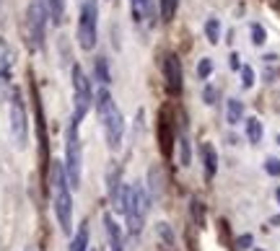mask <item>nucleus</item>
Wrapping results in <instances>:
<instances>
[{"label":"nucleus","mask_w":280,"mask_h":251,"mask_svg":"<svg viewBox=\"0 0 280 251\" xmlns=\"http://www.w3.org/2000/svg\"><path fill=\"white\" fill-rule=\"evenodd\" d=\"M94 104H96V114L101 119V127H104V138H106L109 150H119L122 138H125V119H122V111L117 109L112 94H109V86H99L96 88Z\"/></svg>","instance_id":"nucleus-1"},{"label":"nucleus","mask_w":280,"mask_h":251,"mask_svg":"<svg viewBox=\"0 0 280 251\" xmlns=\"http://www.w3.org/2000/svg\"><path fill=\"white\" fill-rule=\"evenodd\" d=\"M50 189H52V207H55L60 231L73 233V194H70V184H68V176H65V169L60 161H52Z\"/></svg>","instance_id":"nucleus-2"},{"label":"nucleus","mask_w":280,"mask_h":251,"mask_svg":"<svg viewBox=\"0 0 280 251\" xmlns=\"http://www.w3.org/2000/svg\"><path fill=\"white\" fill-rule=\"evenodd\" d=\"M148 210H150V197H148L145 187H140V184H127L122 215H125V220H127V233H130V238H138V236L143 233Z\"/></svg>","instance_id":"nucleus-3"},{"label":"nucleus","mask_w":280,"mask_h":251,"mask_svg":"<svg viewBox=\"0 0 280 251\" xmlns=\"http://www.w3.org/2000/svg\"><path fill=\"white\" fill-rule=\"evenodd\" d=\"M78 127H81V124L70 119L68 130H65V163H62V169H65L70 189L81 187V171H83V150H81V135H78Z\"/></svg>","instance_id":"nucleus-4"},{"label":"nucleus","mask_w":280,"mask_h":251,"mask_svg":"<svg viewBox=\"0 0 280 251\" xmlns=\"http://www.w3.org/2000/svg\"><path fill=\"white\" fill-rule=\"evenodd\" d=\"M94 106V86L81 65H73V122L81 124Z\"/></svg>","instance_id":"nucleus-5"},{"label":"nucleus","mask_w":280,"mask_h":251,"mask_svg":"<svg viewBox=\"0 0 280 251\" xmlns=\"http://www.w3.org/2000/svg\"><path fill=\"white\" fill-rule=\"evenodd\" d=\"M99 39V3L96 0H83L81 16H78V44L81 50L91 52Z\"/></svg>","instance_id":"nucleus-6"},{"label":"nucleus","mask_w":280,"mask_h":251,"mask_svg":"<svg viewBox=\"0 0 280 251\" xmlns=\"http://www.w3.org/2000/svg\"><path fill=\"white\" fill-rule=\"evenodd\" d=\"M47 3L45 0H29L26 8V34L34 50H45V34H47Z\"/></svg>","instance_id":"nucleus-7"},{"label":"nucleus","mask_w":280,"mask_h":251,"mask_svg":"<svg viewBox=\"0 0 280 251\" xmlns=\"http://www.w3.org/2000/svg\"><path fill=\"white\" fill-rule=\"evenodd\" d=\"M11 135L18 150L29 145V114H26V106L18 91L11 94Z\"/></svg>","instance_id":"nucleus-8"},{"label":"nucleus","mask_w":280,"mask_h":251,"mask_svg":"<svg viewBox=\"0 0 280 251\" xmlns=\"http://www.w3.org/2000/svg\"><path fill=\"white\" fill-rule=\"evenodd\" d=\"M11 70H13V50L6 39H0V101L11 96Z\"/></svg>","instance_id":"nucleus-9"},{"label":"nucleus","mask_w":280,"mask_h":251,"mask_svg":"<svg viewBox=\"0 0 280 251\" xmlns=\"http://www.w3.org/2000/svg\"><path fill=\"white\" fill-rule=\"evenodd\" d=\"M164 78H166V88L169 94H182V62L177 55L164 57Z\"/></svg>","instance_id":"nucleus-10"},{"label":"nucleus","mask_w":280,"mask_h":251,"mask_svg":"<svg viewBox=\"0 0 280 251\" xmlns=\"http://www.w3.org/2000/svg\"><path fill=\"white\" fill-rule=\"evenodd\" d=\"M156 130H158V145H161V153L169 158L171 155V145H174V124H171L169 111H161Z\"/></svg>","instance_id":"nucleus-11"},{"label":"nucleus","mask_w":280,"mask_h":251,"mask_svg":"<svg viewBox=\"0 0 280 251\" xmlns=\"http://www.w3.org/2000/svg\"><path fill=\"white\" fill-rule=\"evenodd\" d=\"M133 21L138 26H150L156 21V3L153 0H130Z\"/></svg>","instance_id":"nucleus-12"},{"label":"nucleus","mask_w":280,"mask_h":251,"mask_svg":"<svg viewBox=\"0 0 280 251\" xmlns=\"http://www.w3.org/2000/svg\"><path fill=\"white\" fill-rule=\"evenodd\" d=\"M104 231H106V241H109V251H122L125 248V238H122V228L117 225V220L106 213L104 215Z\"/></svg>","instance_id":"nucleus-13"},{"label":"nucleus","mask_w":280,"mask_h":251,"mask_svg":"<svg viewBox=\"0 0 280 251\" xmlns=\"http://www.w3.org/2000/svg\"><path fill=\"white\" fill-rule=\"evenodd\" d=\"M148 197H150V202H156V199H161L164 197V174H161V169L158 166H153V169L148 171Z\"/></svg>","instance_id":"nucleus-14"},{"label":"nucleus","mask_w":280,"mask_h":251,"mask_svg":"<svg viewBox=\"0 0 280 251\" xmlns=\"http://www.w3.org/2000/svg\"><path fill=\"white\" fill-rule=\"evenodd\" d=\"M203 161H205V176H208V181L216 176V171H218V155H216V148L210 145V143H205L203 145Z\"/></svg>","instance_id":"nucleus-15"},{"label":"nucleus","mask_w":280,"mask_h":251,"mask_svg":"<svg viewBox=\"0 0 280 251\" xmlns=\"http://www.w3.org/2000/svg\"><path fill=\"white\" fill-rule=\"evenodd\" d=\"M89 238H91L89 223H81V228L75 231V236L70 241V251H89Z\"/></svg>","instance_id":"nucleus-16"},{"label":"nucleus","mask_w":280,"mask_h":251,"mask_svg":"<svg viewBox=\"0 0 280 251\" xmlns=\"http://www.w3.org/2000/svg\"><path fill=\"white\" fill-rule=\"evenodd\" d=\"M94 78L99 80V86H109V83H112L106 57H96V60H94Z\"/></svg>","instance_id":"nucleus-17"},{"label":"nucleus","mask_w":280,"mask_h":251,"mask_svg":"<svg viewBox=\"0 0 280 251\" xmlns=\"http://www.w3.org/2000/svg\"><path fill=\"white\" fill-rule=\"evenodd\" d=\"M262 122L257 119V117H249L247 119V138H249V143L252 145H257V143H262Z\"/></svg>","instance_id":"nucleus-18"},{"label":"nucleus","mask_w":280,"mask_h":251,"mask_svg":"<svg viewBox=\"0 0 280 251\" xmlns=\"http://www.w3.org/2000/svg\"><path fill=\"white\" fill-rule=\"evenodd\" d=\"M45 3H47L50 18L55 24H62V18H65V0H45Z\"/></svg>","instance_id":"nucleus-19"},{"label":"nucleus","mask_w":280,"mask_h":251,"mask_svg":"<svg viewBox=\"0 0 280 251\" xmlns=\"http://www.w3.org/2000/svg\"><path fill=\"white\" fill-rule=\"evenodd\" d=\"M177 6H179V0H158V13H161V21H171L174 13H177Z\"/></svg>","instance_id":"nucleus-20"},{"label":"nucleus","mask_w":280,"mask_h":251,"mask_svg":"<svg viewBox=\"0 0 280 251\" xmlns=\"http://www.w3.org/2000/svg\"><path fill=\"white\" fill-rule=\"evenodd\" d=\"M228 124H239L242 122V114H244V104L239 99H228Z\"/></svg>","instance_id":"nucleus-21"},{"label":"nucleus","mask_w":280,"mask_h":251,"mask_svg":"<svg viewBox=\"0 0 280 251\" xmlns=\"http://www.w3.org/2000/svg\"><path fill=\"white\" fill-rule=\"evenodd\" d=\"M205 34H208L210 44H218V41H221V21L218 18H208L205 21Z\"/></svg>","instance_id":"nucleus-22"},{"label":"nucleus","mask_w":280,"mask_h":251,"mask_svg":"<svg viewBox=\"0 0 280 251\" xmlns=\"http://www.w3.org/2000/svg\"><path fill=\"white\" fill-rule=\"evenodd\" d=\"M192 218H195V223L200 228L205 225V207H203V202H200V199H192Z\"/></svg>","instance_id":"nucleus-23"},{"label":"nucleus","mask_w":280,"mask_h":251,"mask_svg":"<svg viewBox=\"0 0 280 251\" xmlns=\"http://www.w3.org/2000/svg\"><path fill=\"white\" fill-rule=\"evenodd\" d=\"M179 148H182V166H189V140H187V132L184 130L179 135Z\"/></svg>","instance_id":"nucleus-24"},{"label":"nucleus","mask_w":280,"mask_h":251,"mask_svg":"<svg viewBox=\"0 0 280 251\" xmlns=\"http://www.w3.org/2000/svg\"><path fill=\"white\" fill-rule=\"evenodd\" d=\"M265 39H267L265 29H262L260 24H252V41H254L257 47H262V44H265Z\"/></svg>","instance_id":"nucleus-25"},{"label":"nucleus","mask_w":280,"mask_h":251,"mask_svg":"<svg viewBox=\"0 0 280 251\" xmlns=\"http://www.w3.org/2000/svg\"><path fill=\"white\" fill-rule=\"evenodd\" d=\"M210 73H213V62L205 57V60H200V65H197V75H200V80H205V78H210Z\"/></svg>","instance_id":"nucleus-26"},{"label":"nucleus","mask_w":280,"mask_h":251,"mask_svg":"<svg viewBox=\"0 0 280 251\" xmlns=\"http://www.w3.org/2000/svg\"><path fill=\"white\" fill-rule=\"evenodd\" d=\"M242 86H244V88H252V86H254V70H252L249 65L242 67Z\"/></svg>","instance_id":"nucleus-27"},{"label":"nucleus","mask_w":280,"mask_h":251,"mask_svg":"<svg viewBox=\"0 0 280 251\" xmlns=\"http://www.w3.org/2000/svg\"><path fill=\"white\" fill-rule=\"evenodd\" d=\"M265 171H267L270 176H280V161H277V158H267Z\"/></svg>","instance_id":"nucleus-28"},{"label":"nucleus","mask_w":280,"mask_h":251,"mask_svg":"<svg viewBox=\"0 0 280 251\" xmlns=\"http://www.w3.org/2000/svg\"><path fill=\"white\" fill-rule=\"evenodd\" d=\"M252 241H254V238H252V233H244V236L239 238L236 243H239V248H249V246H252Z\"/></svg>","instance_id":"nucleus-29"},{"label":"nucleus","mask_w":280,"mask_h":251,"mask_svg":"<svg viewBox=\"0 0 280 251\" xmlns=\"http://www.w3.org/2000/svg\"><path fill=\"white\" fill-rule=\"evenodd\" d=\"M205 99H208V104H213V99H216V91H213V88H208V91H205Z\"/></svg>","instance_id":"nucleus-30"},{"label":"nucleus","mask_w":280,"mask_h":251,"mask_svg":"<svg viewBox=\"0 0 280 251\" xmlns=\"http://www.w3.org/2000/svg\"><path fill=\"white\" fill-rule=\"evenodd\" d=\"M231 67L239 70V57H236V55H231Z\"/></svg>","instance_id":"nucleus-31"},{"label":"nucleus","mask_w":280,"mask_h":251,"mask_svg":"<svg viewBox=\"0 0 280 251\" xmlns=\"http://www.w3.org/2000/svg\"><path fill=\"white\" fill-rule=\"evenodd\" d=\"M270 223H272V225H280V215H275V218H272Z\"/></svg>","instance_id":"nucleus-32"},{"label":"nucleus","mask_w":280,"mask_h":251,"mask_svg":"<svg viewBox=\"0 0 280 251\" xmlns=\"http://www.w3.org/2000/svg\"><path fill=\"white\" fill-rule=\"evenodd\" d=\"M275 197H277V202H280V189H275Z\"/></svg>","instance_id":"nucleus-33"},{"label":"nucleus","mask_w":280,"mask_h":251,"mask_svg":"<svg viewBox=\"0 0 280 251\" xmlns=\"http://www.w3.org/2000/svg\"><path fill=\"white\" fill-rule=\"evenodd\" d=\"M277 143H280V135H277Z\"/></svg>","instance_id":"nucleus-34"},{"label":"nucleus","mask_w":280,"mask_h":251,"mask_svg":"<svg viewBox=\"0 0 280 251\" xmlns=\"http://www.w3.org/2000/svg\"><path fill=\"white\" fill-rule=\"evenodd\" d=\"M257 251H262V248H257Z\"/></svg>","instance_id":"nucleus-35"},{"label":"nucleus","mask_w":280,"mask_h":251,"mask_svg":"<svg viewBox=\"0 0 280 251\" xmlns=\"http://www.w3.org/2000/svg\"><path fill=\"white\" fill-rule=\"evenodd\" d=\"M29 251H31V248H29Z\"/></svg>","instance_id":"nucleus-36"}]
</instances>
